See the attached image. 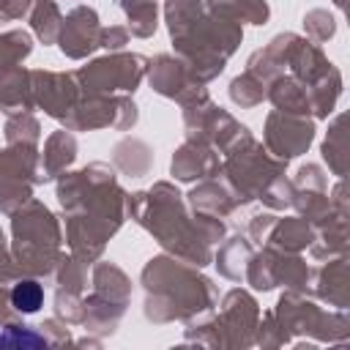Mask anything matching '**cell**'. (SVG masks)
<instances>
[{
	"label": "cell",
	"mask_w": 350,
	"mask_h": 350,
	"mask_svg": "<svg viewBox=\"0 0 350 350\" xmlns=\"http://www.w3.org/2000/svg\"><path fill=\"white\" fill-rule=\"evenodd\" d=\"M41 298H44V293H41V287L36 282H22L11 293V301H14V306L19 312H36L41 306Z\"/></svg>",
	"instance_id": "1"
}]
</instances>
